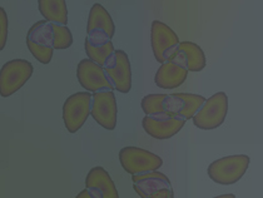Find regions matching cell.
Masks as SVG:
<instances>
[{
  "label": "cell",
  "mask_w": 263,
  "mask_h": 198,
  "mask_svg": "<svg viewBox=\"0 0 263 198\" xmlns=\"http://www.w3.org/2000/svg\"><path fill=\"white\" fill-rule=\"evenodd\" d=\"M170 62L188 71H202L205 68V54L198 44L193 42H182L171 57Z\"/></svg>",
  "instance_id": "4fadbf2b"
},
{
  "label": "cell",
  "mask_w": 263,
  "mask_h": 198,
  "mask_svg": "<svg viewBox=\"0 0 263 198\" xmlns=\"http://www.w3.org/2000/svg\"><path fill=\"white\" fill-rule=\"evenodd\" d=\"M181 44L178 35L172 28L159 20H153L151 27V45L154 58L161 64L170 62L171 57Z\"/></svg>",
  "instance_id": "ba28073f"
},
{
  "label": "cell",
  "mask_w": 263,
  "mask_h": 198,
  "mask_svg": "<svg viewBox=\"0 0 263 198\" xmlns=\"http://www.w3.org/2000/svg\"><path fill=\"white\" fill-rule=\"evenodd\" d=\"M188 77V70L172 62L161 64L154 77V83L162 89H173L181 87Z\"/></svg>",
  "instance_id": "e0dca14e"
},
{
  "label": "cell",
  "mask_w": 263,
  "mask_h": 198,
  "mask_svg": "<svg viewBox=\"0 0 263 198\" xmlns=\"http://www.w3.org/2000/svg\"><path fill=\"white\" fill-rule=\"evenodd\" d=\"M207 98L191 93L165 94L163 107L171 116L179 117L185 120L193 119L194 116L203 107Z\"/></svg>",
  "instance_id": "30bf717a"
},
{
  "label": "cell",
  "mask_w": 263,
  "mask_h": 198,
  "mask_svg": "<svg viewBox=\"0 0 263 198\" xmlns=\"http://www.w3.org/2000/svg\"><path fill=\"white\" fill-rule=\"evenodd\" d=\"M85 188L96 198H119L118 189L104 168H91L85 178Z\"/></svg>",
  "instance_id": "2e32d148"
},
{
  "label": "cell",
  "mask_w": 263,
  "mask_h": 198,
  "mask_svg": "<svg viewBox=\"0 0 263 198\" xmlns=\"http://www.w3.org/2000/svg\"><path fill=\"white\" fill-rule=\"evenodd\" d=\"M117 99L114 92H101L93 94L90 116L101 127L114 131L117 127Z\"/></svg>",
  "instance_id": "8fae6325"
},
{
  "label": "cell",
  "mask_w": 263,
  "mask_h": 198,
  "mask_svg": "<svg viewBox=\"0 0 263 198\" xmlns=\"http://www.w3.org/2000/svg\"><path fill=\"white\" fill-rule=\"evenodd\" d=\"M250 162L251 158L247 154L223 157V158L214 160L208 166V177L218 185H234L245 176Z\"/></svg>",
  "instance_id": "7a4b0ae2"
},
{
  "label": "cell",
  "mask_w": 263,
  "mask_h": 198,
  "mask_svg": "<svg viewBox=\"0 0 263 198\" xmlns=\"http://www.w3.org/2000/svg\"><path fill=\"white\" fill-rule=\"evenodd\" d=\"M54 25L55 30V49H68L73 45V34L68 27L63 25Z\"/></svg>",
  "instance_id": "44dd1931"
},
{
  "label": "cell",
  "mask_w": 263,
  "mask_h": 198,
  "mask_svg": "<svg viewBox=\"0 0 263 198\" xmlns=\"http://www.w3.org/2000/svg\"><path fill=\"white\" fill-rule=\"evenodd\" d=\"M116 34V25L108 10L99 3L90 8L87 24V38L91 43H109L113 42Z\"/></svg>",
  "instance_id": "9c48e42d"
},
{
  "label": "cell",
  "mask_w": 263,
  "mask_h": 198,
  "mask_svg": "<svg viewBox=\"0 0 263 198\" xmlns=\"http://www.w3.org/2000/svg\"><path fill=\"white\" fill-rule=\"evenodd\" d=\"M185 122H187L185 119L174 116L162 117V118L144 116L142 120V127L145 131V133L149 134L153 138L170 139L184 127Z\"/></svg>",
  "instance_id": "7c38bea8"
},
{
  "label": "cell",
  "mask_w": 263,
  "mask_h": 198,
  "mask_svg": "<svg viewBox=\"0 0 263 198\" xmlns=\"http://www.w3.org/2000/svg\"><path fill=\"white\" fill-rule=\"evenodd\" d=\"M132 182L134 191L141 198H148L165 189H173L170 178L159 171L132 176Z\"/></svg>",
  "instance_id": "9a60e30c"
},
{
  "label": "cell",
  "mask_w": 263,
  "mask_h": 198,
  "mask_svg": "<svg viewBox=\"0 0 263 198\" xmlns=\"http://www.w3.org/2000/svg\"><path fill=\"white\" fill-rule=\"evenodd\" d=\"M77 78L79 84L91 94L116 91V87L104 68L88 58L79 62L77 67Z\"/></svg>",
  "instance_id": "52a82bcc"
},
{
  "label": "cell",
  "mask_w": 263,
  "mask_h": 198,
  "mask_svg": "<svg viewBox=\"0 0 263 198\" xmlns=\"http://www.w3.org/2000/svg\"><path fill=\"white\" fill-rule=\"evenodd\" d=\"M116 91L119 93H129L132 89V65L127 53L122 49L116 50V59L104 68Z\"/></svg>",
  "instance_id": "5bb4252c"
},
{
  "label": "cell",
  "mask_w": 263,
  "mask_h": 198,
  "mask_svg": "<svg viewBox=\"0 0 263 198\" xmlns=\"http://www.w3.org/2000/svg\"><path fill=\"white\" fill-rule=\"evenodd\" d=\"M76 198H96V197H94L93 194H91L87 188H84V189H83V191L79 192L78 196H77Z\"/></svg>",
  "instance_id": "603a6c76"
},
{
  "label": "cell",
  "mask_w": 263,
  "mask_h": 198,
  "mask_svg": "<svg viewBox=\"0 0 263 198\" xmlns=\"http://www.w3.org/2000/svg\"><path fill=\"white\" fill-rule=\"evenodd\" d=\"M165 94H148L141 102V108L143 113L148 117H153V118H162V117H168L164 107H163V100H164Z\"/></svg>",
  "instance_id": "ffe728a7"
},
{
  "label": "cell",
  "mask_w": 263,
  "mask_h": 198,
  "mask_svg": "<svg viewBox=\"0 0 263 198\" xmlns=\"http://www.w3.org/2000/svg\"><path fill=\"white\" fill-rule=\"evenodd\" d=\"M8 38V15L4 8H0V50H3L7 44Z\"/></svg>",
  "instance_id": "7402d4cb"
},
{
  "label": "cell",
  "mask_w": 263,
  "mask_h": 198,
  "mask_svg": "<svg viewBox=\"0 0 263 198\" xmlns=\"http://www.w3.org/2000/svg\"><path fill=\"white\" fill-rule=\"evenodd\" d=\"M93 94L78 92L68 97L63 104V120L69 133H77L89 118Z\"/></svg>",
  "instance_id": "5b68a950"
},
{
  "label": "cell",
  "mask_w": 263,
  "mask_h": 198,
  "mask_svg": "<svg viewBox=\"0 0 263 198\" xmlns=\"http://www.w3.org/2000/svg\"><path fill=\"white\" fill-rule=\"evenodd\" d=\"M119 162L123 169L130 176L158 171L163 166L161 157L139 147L122 148L119 151Z\"/></svg>",
  "instance_id": "277c9868"
},
{
  "label": "cell",
  "mask_w": 263,
  "mask_h": 198,
  "mask_svg": "<svg viewBox=\"0 0 263 198\" xmlns=\"http://www.w3.org/2000/svg\"><path fill=\"white\" fill-rule=\"evenodd\" d=\"M27 47L30 54L42 64H49L55 50V30L47 20H39L27 34Z\"/></svg>",
  "instance_id": "6da1fadb"
},
{
  "label": "cell",
  "mask_w": 263,
  "mask_h": 198,
  "mask_svg": "<svg viewBox=\"0 0 263 198\" xmlns=\"http://www.w3.org/2000/svg\"><path fill=\"white\" fill-rule=\"evenodd\" d=\"M213 198H236V196H234L233 193H227V194H221V196H217Z\"/></svg>",
  "instance_id": "cb8c5ba5"
},
{
  "label": "cell",
  "mask_w": 263,
  "mask_h": 198,
  "mask_svg": "<svg viewBox=\"0 0 263 198\" xmlns=\"http://www.w3.org/2000/svg\"><path fill=\"white\" fill-rule=\"evenodd\" d=\"M38 9L44 20L51 24L67 27L68 9L64 0H39Z\"/></svg>",
  "instance_id": "ac0fdd59"
},
{
  "label": "cell",
  "mask_w": 263,
  "mask_h": 198,
  "mask_svg": "<svg viewBox=\"0 0 263 198\" xmlns=\"http://www.w3.org/2000/svg\"><path fill=\"white\" fill-rule=\"evenodd\" d=\"M228 113V97L224 92H218L207 98L203 107L194 116L193 124L203 131H212L224 123Z\"/></svg>",
  "instance_id": "8992f818"
},
{
  "label": "cell",
  "mask_w": 263,
  "mask_h": 198,
  "mask_svg": "<svg viewBox=\"0 0 263 198\" xmlns=\"http://www.w3.org/2000/svg\"><path fill=\"white\" fill-rule=\"evenodd\" d=\"M34 67L27 59H13L5 63L0 69V94L8 98L16 93L31 78Z\"/></svg>",
  "instance_id": "3957f363"
},
{
  "label": "cell",
  "mask_w": 263,
  "mask_h": 198,
  "mask_svg": "<svg viewBox=\"0 0 263 198\" xmlns=\"http://www.w3.org/2000/svg\"><path fill=\"white\" fill-rule=\"evenodd\" d=\"M84 50L87 54L88 59L97 64L102 65L103 68H107L108 65L116 59V48H114L113 42L109 43H91L89 39L85 38L84 40Z\"/></svg>",
  "instance_id": "d6986e66"
}]
</instances>
